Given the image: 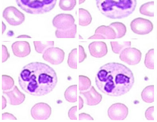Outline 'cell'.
Instances as JSON below:
<instances>
[{
  "label": "cell",
  "mask_w": 157,
  "mask_h": 122,
  "mask_svg": "<svg viewBox=\"0 0 157 122\" xmlns=\"http://www.w3.org/2000/svg\"><path fill=\"white\" fill-rule=\"evenodd\" d=\"M119 58L122 61L129 65H135L141 61L142 53L135 48H127L121 52Z\"/></svg>",
  "instance_id": "cell-9"
},
{
  "label": "cell",
  "mask_w": 157,
  "mask_h": 122,
  "mask_svg": "<svg viewBox=\"0 0 157 122\" xmlns=\"http://www.w3.org/2000/svg\"><path fill=\"white\" fill-rule=\"evenodd\" d=\"M97 7L102 15L111 19L127 17L135 11L137 0H96Z\"/></svg>",
  "instance_id": "cell-3"
},
{
  "label": "cell",
  "mask_w": 157,
  "mask_h": 122,
  "mask_svg": "<svg viewBox=\"0 0 157 122\" xmlns=\"http://www.w3.org/2000/svg\"><path fill=\"white\" fill-rule=\"evenodd\" d=\"M6 106V100L5 98L2 96V109H4Z\"/></svg>",
  "instance_id": "cell-37"
},
{
  "label": "cell",
  "mask_w": 157,
  "mask_h": 122,
  "mask_svg": "<svg viewBox=\"0 0 157 122\" xmlns=\"http://www.w3.org/2000/svg\"><path fill=\"white\" fill-rule=\"evenodd\" d=\"M92 17L88 11L83 8L79 9V25L82 27H86L91 24Z\"/></svg>",
  "instance_id": "cell-18"
},
{
  "label": "cell",
  "mask_w": 157,
  "mask_h": 122,
  "mask_svg": "<svg viewBox=\"0 0 157 122\" xmlns=\"http://www.w3.org/2000/svg\"><path fill=\"white\" fill-rule=\"evenodd\" d=\"M77 34V25L74 24L69 29L67 30L57 29L55 31V35L57 38H75Z\"/></svg>",
  "instance_id": "cell-17"
},
{
  "label": "cell",
  "mask_w": 157,
  "mask_h": 122,
  "mask_svg": "<svg viewBox=\"0 0 157 122\" xmlns=\"http://www.w3.org/2000/svg\"><path fill=\"white\" fill-rule=\"evenodd\" d=\"M43 58L51 64L59 65L64 60L65 52L59 48L51 47L43 53Z\"/></svg>",
  "instance_id": "cell-7"
},
{
  "label": "cell",
  "mask_w": 157,
  "mask_h": 122,
  "mask_svg": "<svg viewBox=\"0 0 157 122\" xmlns=\"http://www.w3.org/2000/svg\"><path fill=\"white\" fill-rule=\"evenodd\" d=\"M76 4V0H60L59 6L63 11H70L74 9Z\"/></svg>",
  "instance_id": "cell-27"
},
{
  "label": "cell",
  "mask_w": 157,
  "mask_h": 122,
  "mask_svg": "<svg viewBox=\"0 0 157 122\" xmlns=\"http://www.w3.org/2000/svg\"><path fill=\"white\" fill-rule=\"evenodd\" d=\"M79 120L80 121H92L94 120V119L89 114L82 113L79 114Z\"/></svg>",
  "instance_id": "cell-34"
},
{
  "label": "cell",
  "mask_w": 157,
  "mask_h": 122,
  "mask_svg": "<svg viewBox=\"0 0 157 122\" xmlns=\"http://www.w3.org/2000/svg\"><path fill=\"white\" fill-rule=\"evenodd\" d=\"M86 54L84 48L82 46H79V63H81L86 59Z\"/></svg>",
  "instance_id": "cell-30"
},
{
  "label": "cell",
  "mask_w": 157,
  "mask_h": 122,
  "mask_svg": "<svg viewBox=\"0 0 157 122\" xmlns=\"http://www.w3.org/2000/svg\"><path fill=\"white\" fill-rule=\"evenodd\" d=\"M52 108L47 103L40 102L35 104L31 109V115L34 120H45L51 115Z\"/></svg>",
  "instance_id": "cell-8"
},
{
  "label": "cell",
  "mask_w": 157,
  "mask_h": 122,
  "mask_svg": "<svg viewBox=\"0 0 157 122\" xmlns=\"http://www.w3.org/2000/svg\"><path fill=\"white\" fill-rule=\"evenodd\" d=\"M132 31L136 34L145 35L150 33L154 28V25L150 20L143 18L134 19L130 23Z\"/></svg>",
  "instance_id": "cell-6"
},
{
  "label": "cell",
  "mask_w": 157,
  "mask_h": 122,
  "mask_svg": "<svg viewBox=\"0 0 157 122\" xmlns=\"http://www.w3.org/2000/svg\"><path fill=\"white\" fill-rule=\"evenodd\" d=\"M35 49L37 53L43 54L49 48L53 47L54 42L53 41H33Z\"/></svg>",
  "instance_id": "cell-23"
},
{
  "label": "cell",
  "mask_w": 157,
  "mask_h": 122,
  "mask_svg": "<svg viewBox=\"0 0 157 122\" xmlns=\"http://www.w3.org/2000/svg\"><path fill=\"white\" fill-rule=\"evenodd\" d=\"M10 57V54L7 48L4 45H2V63L5 62Z\"/></svg>",
  "instance_id": "cell-32"
},
{
  "label": "cell",
  "mask_w": 157,
  "mask_h": 122,
  "mask_svg": "<svg viewBox=\"0 0 157 122\" xmlns=\"http://www.w3.org/2000/svg\"><path fill=\"white\" fill-rule=\"evenodd\" d=\"M79 93L85 98V104L87 105H97L102 100V95L97 91L93 86H91L87 91H80Z\"/></svg>",
  "instance_id": "cell-14"
},
{
  "label": "cell",
  "mask_w": 157,
  "mask_h": 122,
  "mask_svg": "<svg viewBox=\"0 0 157 122\" xmlns=\"http://www.w3.org/2000/svg\"><path fill=\"white\" fill-rule=\"evenodd\" d=\"M83 104H84V101L82 98L79 96V109L81 110L83 107Z\"/></svg>",
  "instance_id": "cell-36"
},
{
  "label": "cell",
  "mask_w": 157,
  "mask_h": 122,
  "mask_svg": "<svg viewBox=\"0 0 157 122\" xmlns=\"http://www.w3.org/2000/svg\"><path fill=\"white\" fill-rule=\"evenodd\" d=\"M154 49H152L148 50L145 55L144 60V65L148 69H154Z\"/></svg>",
  "instance_id": "cell-29"
},
{
  "label": "cell",
  "mask_w": 157,
  "mask_h": 122,
  "mask_svg": "<svg viewBox=\"0 0 157 122\" xmlns=\"http://www.w3.org/2000/svg\"><path fill=\"white\" fill-rule=\"evenodd\" d=\"M142 99L146 103H152L154 101V85L147 86L141 93Z\"/></svg>",
  "instance_id": "cell-21"
},
{
  "label": "cell",
  "mask_w": 157,
  "mask_h": 122,
  "mask_svg": "<svg viewBox=\"0 0 157 122\" xmlns=\"http://www.w3.org/2000/svg\"><path fill=\"white\" fill-rule=\"evenodd\" d=\"M18 6L27 13L45 14L54 9L57 0H16Z\"/></svg>",
  "instance_id": "cell-4"
},
{
  "label": "cell",
  "mask_w": 157,
  "mask_h": 122,
  "mask_svg": "<svg viewBox=\"0 0 157 122\" xmlns=\"http://www.w3.org/2000/svg\"><path fill=\"white\" fill-rule=\"evenodd\" d=\"M91 86V80L88 77L82 75L79 76V91H87Z\"/></svg>",
  "instance_id": "cell-26"
},
{
  "label": "cell",
  "mask_w": 157,
  "mask_h": 122,
  "mask_svg": "<svg viewBox=\"0 0 157 122\" xmlns=\"http://www.w3.org/2000/svg\"><path fill=\"white\" fill-rule=\"evenodd\" d=\"M95 83L98 90L104 94L121 96L126 94L133 86L134 76L132 70L124 65L109 63L98 69Z\"/></svg>",
  "instance_id": "cell-2"
},
{
  "label": "cell",
  "mask_w": 157,
  "mask_h": 122,
  "mask_svg": "<svg viewBox=\"0 0 157 122\" xmlns=\"http://www.w3.org/2000/svg\"><path fill=\"white\" fill-rule=\"evenodd\" d=\"M2 17L9 25L18 26L22 24L25 21V15L13 6H8L3 11Z\"/></svg>",
  "instance_id": "cell-5"
},
{
  "label": "cell",
  "mask_w": 157,
  "mask_h": 122,
  "mask_svg": "<svg viewBox=\"0 0 157 122\" xmlns=\"http://www.w3.org/2000/svg\"><path fill=\"white\" fill-rule=\"evenodd\" d=\"M154 111V106L150 107L146 110L145 113V118L147 120L149 121L154 120V116H153Z\"/></svg>",
  "instance_id": "cell-31"
},
{
  "label": "cell",
  "mask_w": 157,
  "mask_h": 122,
  "mask_svg": "<svg viewBox=\"0 0 157 122\" xmlns=\"http://www.w3.org/2000/svg\"><path fill=\"white\" fill-rule=\"evenodd\" d=\"M6 26L4 22L2 21V34H3L4 32L6 31Z\"/></svg>",
  "instance_id": "cell-38"
},
{
  "label": "cell",
  "mask_w": 157,
  "mask_h": 122,
  "mask_svg": "<svg viewBox=\"0 0 157 122\" xmlns=\"http://www.w3.org/2000/svg\"><path fill=\"white\" fill-rule=\"evenodd\" d=\"M128 114V108L122 103L113 104L108 110V116L112 120H124L127 117Z\"/></svg>",
  "instance_id": "cell-10"
},
{
  "label": "cell",
  "mask_w": 157,
  "mask_h": 122,
  "mask_svg": "<svg viewBox=\"0 0 157 122\" xmlns=\"http://www.w3.org/2000/svg\"><path fill=\"white\" fill-rule=\"evenodd\" d=\"M77 106H74L71 107L68 111V115L69 119L73 120H77Z\"/></svg>",
  "instance_id": "cell-33"
},
{
  "label": "cell",
  "mask_w": 157,
  "mask_h": 122,
  "mask_svg": "<svg viewBox=\"0 0 157 122\" xmlns=\"http://www.w3.org/2000/svg\"><path fill=\"white\" fill-rule=\"evenodd\" d=\"M66 100L69 103H74L77 101V85H72L68 87L64 92Z\"/></svg>",
  "instance_id": "cell-20"
},
{
  "label": "cell",
  "mask_w": 157,
  "mask_h": 122,
  "mask_svg": "<svg viewBox=\"0 0 157 122\" xmlns=\"http://www.w3.org/2000/svg\"><path fill=\"white\" fill-rule=\"evenodd\" d=\"M116 35L114 30L109 26L102 25L98 27L95 31V34L88 38L89 40L94 39H105L114 40L116 39Z\"/></svg>",
  "instance_id": "cell-12"
},
{
  "label": "cell",
  "mask_w": 157,
  "mask_h": 122,
  "mask_svg": "<svg viewBox=\"0 0 157 122\" xmlns=\"http://www.w3.org/2000/svg\"><path fill=\"white\" fill-rule=\"evenodd\" d=\"M14 86V81L13 78L7 75L2 76V90L7 91L11 90Z\"/></svg>",
  "instance_id": "cell-25"
},
{
  "label": "cell",
  "mask_w": 157,
  "mask_h": 122,
  "mask_svg": "<svg viewBox=\"0 0 157 122\" xmlns=\"http://www.w3.org/2000/svg\"><path fill=\"white\" fill-rule=\"evenodd\" d=\"M77 49H73L68 54L67 64L69 67L73 69L77 68Z\"/></svg>",
  "instance_id": "cell-28"
},
{
  "label": "cell",
  "mask_w": 157,
  "mask_h": 122,
  "mask_svg": "<svg viewBox=\"0 0 157 122\" xmlns=\"http://www.w3.org/2000/svg\"><path fill=\"white\" fill-rule=\"evenodd\" d=\"M79 39H83L82 37H81V36H80V35H79Z\"/></svg>",
  "instance_id": "cell-41"
},
{
  "label": "cell",
  "mask_w": 157,
  "mask_h": 122,
  "mask_svg": "<svg viewBox=\"0 0 157 122\" xmlns=\"http://www.w3.org/2000/svg\"><path fill=\"white\" fill-rule=\"evenodd\" d=\"M154 2H148L143 4L140 7V12L142 15L149 17H154Z\"/></svg>",
  "instance_id": "cell-24"
},
{
  "label": "cell",
  "mask_w": 157,
  "mask_h": 122,
  "mask_svg": "<svg viewBox=\"0 0 157 122\" xmlns=\"http://www.w3.org/2000/svg\"><path fill=\"white\" fill-rule=\"evenodd\" d=\"M110 27H112L116 35V39H120L124 37L127 33V27L124 24L120 22H113L110 24Z\"/></svg>",
  "instance_id": "cell-19"
},
{
  "label": "cell",
  "mask_w": 157,
  "mask_h": 122,
  "mask_svg": "<svg viewBox=\"0 0 157 122\" xmlns=\"http://www.w3.org/2000/svg\"><path fill=\"white\" fill-rule=\"evenodd\" d=\"M18 83L21 90L30 95L43 96L51 92L57 83V73L46 64L30 63L20 72Z\"/></svg>",
  "instance_id": "cell-1"
},
{
  "label": "cell",
  "mask_w": 157,
  "mask_h": 122,
  "mask_svg": "<svg viewBox=\"0 0 157 122\" xmlns=\"http://www.w3.org/2000/svg\"><path fill=\"white\" fill-rule=\"evenodd\" d=\"M74 17L70 14H59L52 20L53 27L59 30H67L75 24Z\"/></svg>",
  "instance_id": "cell-11"
},
{
  "label": "cell",
  "mask_w": 157,
  "mask_h": 122,
  "mask_svg": "<svg viewBox=\"0 0 157 122\" xmlns=\"http://www.w3.org/2000/svg\"><path fill=\"white\" fill-rule=\"evenodd\" d=\"M17 38H31L32 37L31 36H29V35H20V36H18V37H17Z\"/></svg>",
  "instance_id": "cell-39"
},
{
  "label": "cell",
  "mask_w": 157,
  "mask_h": 122,
  "mask_svg": "<svg viewBox=\"0 0 157 122\" xmlns=\"http://www.w3.org/2000/svg\"><path fill=\"white\" fill-rule=\"evenodd\" d=\"M3 94L7 96L8 98L9 104L13 106L21 105L26 98L25 94L20 91L16 85L9 91H3Z\"/></svg>",
  "instance_id": "cell-13"
},
{
  "label": "cell",
  "mask_w": 157,
  "mask_h": 122,
  "mask_svg": "<svg viewBox=\"0 0 157 122\" xmlns=\"http://www.w3.org/2000/svg\"><path fill=\"white\" fill-rule=\"evenodd\" d=\"M2 120H17V118L15 117L13 114L9 113H4L2 114Z\"/></svg>",
  "instance_id": "cell-35"
},
{
  "label": "cell",
  "mask_w": 157,
  "mask_h": 122,
  "mask_svg": "<svg viewBox=\"0 0 157 122\" xmlns=\"http://www.w3.org/2000/svg\"><path fill=\"white\" fill-rule=\"evenodd\" d=\"M88 49L91 56L95 58H102L108 52L107 44L103 41L92 42L88 46Z\"/></svg>",
  "instance_id": "cell-15"
},
{
  "label": "cell",
  "mask_w": 157,
  "mask_h": 122,
  "mask_svg": "<svg viewBox=\"0 0 157 122\" xmlns=\"http://www.w3.org/2000/svg\"><path fill=\"white\" fill-rule=\"evenodd\" d=\"M86 0H79V4L81 5L84 3Z\"/></svg>",
  "instance_id": "cell-40"
},
{
  "label": "cell",
  "mask_w": 157,
  "mask_h": 122,
  "mask_svg": "<svg viewBox=\"0 0 157 122\" xmlns=\"http://www.w3.org/2000/svg\"><path fill=\"white\" fill-rule=\"evenodd\" d=\"M14 55L19 58H24L30 54L31 46L29 42L25 41H16L12 45Z\"/></svg>",
  "instance_id": "cell-16"
},
{
  "label": "cell",
  "mask_w": 157,
  "mask_h": 122,
  "mask_svg": "<svg viewBox=\"0 0 157 122\" xmlns=\"http://www.w3.org/2000/svg\"><path fill=\"white\" fill-rule=\"evenodd\" d=\"M110 45L113 53L119 54L125 49L131 47V42L130 41H111Z\"/></svg>",
  "instance_id": "cell-22"
}]
</instances>
